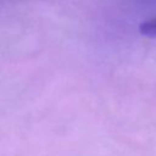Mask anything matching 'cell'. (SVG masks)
Wrapping results in <instances>:
<instances>
[{"instance_id": "1", "label": "cell", "mask_w": 156, "mask_h": 156, "mask_svg": "<svg viewBox=\"0 0 156 156\" xmlns=\"http://www.w3.org/2000/svg\"><path fill=\"white\" fill-rule=\"evenodd\" d=\"M139 30L145 37L156 38V15L152 16V17H149L147 20H145L140 24Z\"/></svg>"}]
</instances>
